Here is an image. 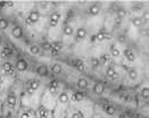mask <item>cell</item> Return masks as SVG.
<instances>
[{"label":"cell","instance_id":"obj_1","mask_svg":"<svg viewBox=\"0 0 149 118\" xmlns=\"http://www.w3.org/2000/svg\"><path fill=\"white\" fill-rule=\"evenodd\" d=\"M112 2L104 1H88L75 3V9L79 17L86 23L90 30L97 32L104 27L106 14Z\"/></svg>","mask_w":149,"mask_h":118},{"label":"cell","instance_id":"obj_2","mask_svg":"<svg viewBox=\"0 0 149 118\" xmlns=\"http://www.w3.org/2000/svg\"><path fill=\"white\" fill-rule=\"evenodd\" d=\"M19 21L24 26L25 31L27 32L30 40H41L46 36V28H47V19L48 16L42 15L34 8L25 12L21 17L15 18Z\"/></svg>","mask_w":149,"mask_h":118},{"label":"cell","instance_id":"obj_3","mask_svg":"<svg viewBox=\"0 0 149 118\" xmlns=\"http://www.w3.org/2000/svg\"><path fill=\"white\" fill-rule=\"evenodd\" d=\"M72 3H56V7L48 15L47 19V28H46V39L54 41H59L63 25L65 23L68 12L72 8Z\"/></svg>","mask_w":149,"mask_h":118},{"label":"cell","instance_id":"obj_4","mask_svg":"<svg viewBox=\"0 0 149 118\" xmlns=\"http://www.w3.org/2000/svg\"><path fill=\"white\" fill-rule=\"evenodd\" d=\"M46 84H47L46 81L36 76L25 81L23 83L21 106L30 108L32 110H37L41 105V98L43 94Z\"/></svg>","mask_w":149,"mask_h":118},{"label":"cell","instance_id":"obj_5","mask_svg":"<svg viewBox=\"0 0 149 118\" xmlns=\"http://www.w3.org/2000/svg\"><path fill=\"white\" fill-rule=\"evenodd\" d=\"M95 32L88 27L86 23L80 18L74 35V41L70 50L71 56L75 57H86L88 52L91 50V39Z\"/></svg>","mask_w":149,"mask_h":118},{"label":"cell","instance_id":"obj_6","mask_svg":"<svg viewBox=\"0 0 149 118\" xmlns=\"http://www.w3.org/2000/svg\"><path fill=\"white\" fill-rule=\"evenodd\" d=\"M23 82L16 80L15 84L9 89L7 94L2 99V116L3 115H13L16 117L17 112L21 109V98H22Z\"/></svg>","mask_w":149,"mask_h":118},{"label":"cell","instance_id":"obj_7","mask_svg":"<svg viewBox=\"0 0 149 118\" xmlns=\"http://www.w3.org/2000/svg\"><path fill=\"white\" fill-rule=\"evenodd\" d=\"M67 87H68L67 84L64 81H62V80L51 78L46 84L43 94H42V98H41V105L40 106H43L45 108H47V109L52 111L57 98L62 94L63 91H65Z\"/></svg>","mask_w":149,"mask_h":118},{"label":"cell","instance_id":"obj_8","mask_svg":"<svg viewBox=\"0 0 149 118\" xmlns=\"http://www.w3.org/2000/svg\"><path fill=\"white\" fill-rule=\"evenodd\" d=\"M149 78L148 76V65L146 66H133L126 67L123 76L122 86L123 89L134 90L145 80Z\"/></svg>","mask_w":149,"mask_h":118},{"label":"cell","instance_id":"obj_9","mask_svg":"<svg viewBox=\"0 0 149 118\" xmlns=\"http://www.w3.org/2000/svg\"><path fill=\"white\" fill-rule=\"evenodd\" d=\"M121 65L124 68L133 66H146L148 65V55L142 53L136 46L131 43H124Z\"/></svg>","mask_w":149,"mask_h":118},{"label":"cell","instance_id":"obj_10","mask_svg":"<svg viewBox=\"0 0 149 118\" xmlns=\"http://www.w3.org/2000/svg\"><path fill=\"white\" fill-rule=\"evenodd\" d=\"M36 1H9L0 2V15L10 19L21 17L25 12L34 8Z\"/></svg>","mask_w":149,"mask_h":118},{"label":"cell","instance_id":"obj_11","mask_svg":"<svg viewBox=\"0 0 149 118\" xmlns=\"http://www.w3.org/2000/svg\"><path fill=\"white\" fill-rule=\"evenodd\" d=\"M6 40L9 43H12L21 53H23L27 42L30 41V37L22 23L17 19H13L12 26H10V30L8 32Z\"/></svg>","mask_w":149,"mask_h":118},{"label":"cell","instance_id":"obj_12","mask_svg":"<svg viewBox=\"0 0 149 118\" xmlns=\"http://www.w3.org/2000/svg\"><path fill=\"white\" fill-rule=\"evenodd\" d=\"M125 68L120 64L111 62L102 71L101 80L107 84L111 90H117L122 86Z\"/></svg>","mask_w":149,"mask_h":118},{"label":"cell","instance_id":"obj_13","mask_svg":"<svg viewBox=\"0 0 149 118\" xmlns=\"http://www.w3.org/2000/svg\"><path fill=\"white\" fill-rule=\"evenodd\" d=\"M17 80L15 64L12 61H2L0 67V99L2 100L9 89L15 84Z\"/></svg>","mask_w":149,"mask_h":118},{"label":"cell","instance_id":"obj_14","mask_svg":"<svg viewBox=\"0 0 149 118\" xmlns=\"http://www.w3.org/2000/svg\"><path fill=\"white\" fill-rule=\"evenodd\" d=\"M51 78L62 80L65 82L68 74L72 71V66L67 59H47Z\"/></svg>","mask_w":149,"mask_h":118},{"label":"cell","instance_id":"obj_15","mask_svg":"<svg viewBox=\"0 0 149 118\" xmlns=\"http://www.w3.org/2000/svg\"><path fill=\"white\" fill-rule=\"evenodd\" d=\"M92 82H93V78L91 76L76 73V71H73V68H72V71L68 74V76L65 80V83L67 84L68 87H73V89H76V90L83 91L86 93H88L90 91Z\"/></svg>","mask_w":149,"mask_h":118},{"label":"cell","instance_id":"obj_16","mask_svg":"<svg viewBox=\"0 0 149 118\" xmlns=\"http://www.w3.org/2000/svg\"><path fill=\"white\" fill-rule=\"evenodd\" d=\"M15 71L18 81L24 83L31 77H34L32 69V60L29 59L24 53H19L17 59L15 60Z\"/></svg>","mask_w":149,"mask_h":118},{"label":"cell","instance_id":"obj_17","mask_svg":"<svg viewBox=\"0 0 149 118\" xmlns=\"http://www.w3.org/2000/svg\"><path fill=\"white\" fill-rule=\"evenodd\" d=\"M93 111L101 114L107 118H116L122 111H124V109H122L117 103H115L109 99H101L95 101Z\"/></svg>","mask_w":149,"mask_h":118},{"label":"cell","instance_id":"obj_18","mask_svg":"<svg viewBox=\"0 0 149 118\" xmlns=\"http://www.w3.org/2000/svg\"><path fill=\"white\" fill-rule=\"evenodd\" d=\"M68 94H70V105H71V107L93 108L95 101L86 92L73 89V87H68Z\"/></svg>","mask_w":149,"mask_h":118},{"label":"cell","instance_id":"obj_19","mask_svg":"<svg viewBox=\"0 0 149 118\" xmlns=\"http://www.w3.org/2000/svg\"><path fill=\"white\" fill-rule=\"evenodd\" d=\"M112 91L113 90H111L101 78H93V82L90 87V91L88 92V95L93 101H97L101 99H108Z\"/></svg>","mask_w":149,"mask_h":118},{"label":"cell","instance_id":"obj_20","mask_svg":"<svg viewBox=\"0 0 149 118\" xmlns=\"http://www.w3.org/2000/svg\"><path fill=\"white\" fill-rule=\"evenodd\" d=\"M70 94H68V87L63 91L62 94L59 95L56 100L55 107L52 109V115L54 118H65L67 110L70 108Z\"/></svg>","mask_w":149,"mask_h":118},{"label":"cell","instance_id":"obj_21","mask_svg":"<svg viewBox=\"0 0 149 118\" xmlns=\"http://www.w3.org/2000/svg\"><path fill=\"white\" fill-rule=\"evenodd\" d=\"M23 53L29 59H31L32 61L46 59L45 55H43V51L41 49L40 40H30L26 44V48H25Z\"/></svg>","mask_w":149,"mask_h":118},{"label":"cell","instance_id":"obj_22","mask_svg":"<svg viewBox=\"0 0 149 118\" xmlns=\"http://www.w3.org/2000/svg\"><path fill=\"white\" fill-rule=\"evenodd\" d=\"M123 46H124V43H122L121 41L116 40L115 37H114V40H112L109 42V44L107 46L106 50H107V53H108L109 58L112 60V62L121 65L122 55H123Z\"/></svg>","mask_w":149,"mask_h":118},{"label":"cell","instance_id":"obj_23","mask_svg":"<svg viewBox=\"0 0 149 118\" xmlns=\"http://www.w3.org/2000/svg\"><path fill=\"white\" fill-rule=\"evenodd\" d=\"M124 3L130 16L142 17L146 12H149L148 1H129Z\"/></svg>","mask_w":149,"mask_h":118},{"label":"cell","instance_id":"obj_24","mask_svg":"<svg viewBox=\"0 0 149 118\" xmlns=\"http://www.w3.org/2000/svg\"><path fill=\"white\" fill-rule=\"evenodd\" d=\"M32 69H33V74H34L36 77H39V78H41L46 82L51 80L47 59L32 61Z\"/></svg>","mask_w":149,"mask_h":118},{"label":"cell","instance_id":"obj_25","mask_svg":"<svg viewBox=\"0 0 149 118\" xmlns=\"http://www.w3.org/2000/svg\"><path fill=\"white\" fill-rule=\"evenodd\" d=\"M21 52L13 46L12 43H9L8 41H6V43L3 44V47L0 49V57L2 61H12L15 62V60L17 59L18 55Z\"/></svg>","mask_w":149,"mask_h":118},{"label":"cell","instance_id":"obj_26","mask_svg":"<svg viewBox=\"0 0 149 118\" xmlns=\"http://www.w3.org/2000/svg\"><path fill=\"white\" fill-rule=\"evenodd\" d=\"M92 114L93 108H77L70 106L65 118H91Z\"/></svg>","mask_w":149,"mask_h":118},{"label":"cell","instance_id":"obj_27","mask_svg":"<svg viewBox=\"0 0 149 118\" xmlns=\"http://www.w3.org/2000/svg\"><path fill=\"white\" fill-rule=\"evenodd\" d=\"M56 3L57 2H51V1H36V9L42 15L48 16L55 9Z\"/></svg>","mask_w":149,"mask_h":118},{"label":"cell","instance_id":"obj_28","mask_svg":"<svg viewBox=\"0 0 149 118\" xmlns=\"http://www.w3.org/2000/svg\"><path fill=\"white\" fill-rule=\"evenodd\" d=\"M12 23L13 19L0 15V34H2L5 37H7L8 32L10 30V26H12Z\"/></svg>","mask_w":149,"mask_h":118},{"label":"cell","instance_id":"obj_29","mask_svg":"<svg viewBox=\"0 0 149 118\" xmlns=\"http://www.w3.org/2000/svg\"><path fill=\"white\" fill-rule=\"evenodd\" d=\"M15 118H37L36 110H32V109L25 108V107H21L19 111L17 112Z\"/></svg>","mask_w":149,"mask_h":118},{"label":"cell","instance_id":"obj_30","mask_svg":"<svg viewBox=\"0 0 149 118\" xmlns=\"http://www.w3.org/2000/svg\"><path fill=\"white\" fill-rule=\"evenodd\" d=\"M36 115H37V118H54L52 111L45 108L43 106H40L36 110Z\"/></svg>","mask_w":149,"mask_h":118},{"label":"cell","instance_id":"obj_31","mask_svg":"<svg viewBox=\"0 0 149 118\" xmlns=\"http://www.w3.org/2000/svg\"><path fill=\"white\" fill-rule=\"evenodd\" d=\"M132 117H133V115H131V112H127V111L124 110V111H122L116 118H132Z\"/></svg>","mask_w":149,"mask_h":118},{"label":"cell","instance_id":"obj_32","mask_svg":"<svg viewBox=\"0 0 149 118\" xmlns=\"http://www.w3.org/2000/svg\"><path fill=\"white\" fill-rule=\"evenodd\" d=\"M6 41H7V40H6V37L2 35V34H0V49L3 47V44L6 43Z\"/></svg>","mask_w":149,"mask_h":118},{"label":"cell","instance_id":"obj_33","mask_svg":"<svg viewBox=\"0 0 149 118\" xmlns=\"http://www.w3.org/2000/svg\"><path fill=\"white\" fill-rule=\"evenodd\" d=\"M91 118H107L105 117V116H102L101 114H98V112H96V111H93V114H92V116Z\"/></svg>","mask_w":149,"mask_h":118},{"label":"cell","instance_id":"obj_34","mask_svg":"<svg viewBox=\"0 0 149 118\" xmlns=\"http://www.w3.org/2000/svg\"><path fill=\"white\" fill-rule=\"evenodd\" d=\"M2 117V100L0 99V118Z\"/></svg>","mask_w":149,"mask_h":118},{"label":"cell","instance_id":"obj_35","mask_svg":"<svg viewBox=\"0 0 149 118\" xmlns=\"http://www.w3.org/2000/svg\"><path fill=\"white\" fill-rule=\"evenodd\" d=\"M1 118H15V116H13V115H9V114H8V115H3Z\"/></svg>","mask_w":149,"mask_h":118}]
</instances>
